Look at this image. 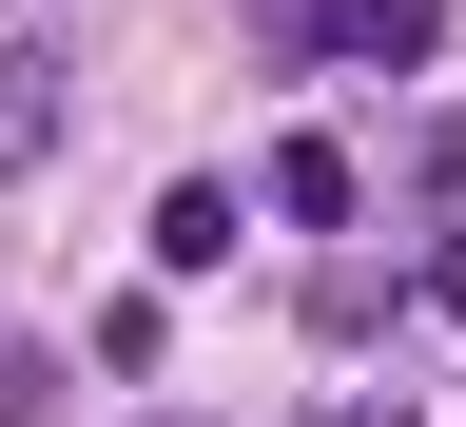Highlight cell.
Here are the masks:
<instances>
[{"mask_svg": "<svg viewBox=\"0 0 466 427\" xmlns=\"http://www.w3.org/2000/svg\"><path fill=\"white\" fill-rule=\"evenodd\" d=\"M408 311H447V330H466V214H447V253L408 272Z\"/></svg>", "mask_w": 466, "mask_h": 427, "instance_id": "cell-6", "label": "cell"}, {"mask_svg": "<svg viewBox=\"0 0 466 427\" xmlns=\"http://www.w3.org/2000/svg\"><path fill=\"white\" fill-rule=\"evenodd\" d=\"M350 195H370V175H350V137H272V175H253V214H272V233H311V253L350 233Z\"/></svg>", "mask_w": 466, "mask_h": 427, "instance_id": "cell-2", "label": "cell"}, {"mask_svg": "<svg viewBox=\"0 0 466 427\" xmlns=\"http://www.w3.org/2000/svg\"><path fill=\"white\" fill-rule=\"evenodd\" d=\"M291 58H370V78H428L447 0H291Z\"/></svg>", "mask_w": 466, "mask_h": 427, "instance_id": "cell-1", "label": "cell"}, {"mask_svg": "<svg viewBox=\"0 0 466 427\" xmlns=\"http://www.w3.org/2000/svg\"><path fill=\"white\" fill-rule=\"evenodd\" d=\"M233 214H253V195H214V175H175V195H156V272H214V253H233Z\"/></svg>", "mask_w": 466, "mask_h": 427, "instance_id": "cell-4", "label": "cell"}, {"mask_svg": "<svg viewBox=\"0 0 466 427\" xmlns=\"http://www.w3.org/2000/svg\"><path fill=\"white\" fill-rule=\"evenodd\" d=\"M39 408H58V350H39V330H0V427H39Z\"/></svg>", "mask_w": 466, "mask_h": 427, "instance_id": "cell-5", "label": "cell"}, {"mask_svg": "<svg viewBox=\"0 0 466 427\" xmlns=\"http://www.w3.org/2000/svg\"><path fill=\"white\" fill-rule=\"evenodd\" d=\"M39 156H58V39H39V20H0V195H20Z\"/></svg>", "mask_w": 466, "mask_h": 427, "instance_id": "cell-3", "label": "cell"}]
</instances>
